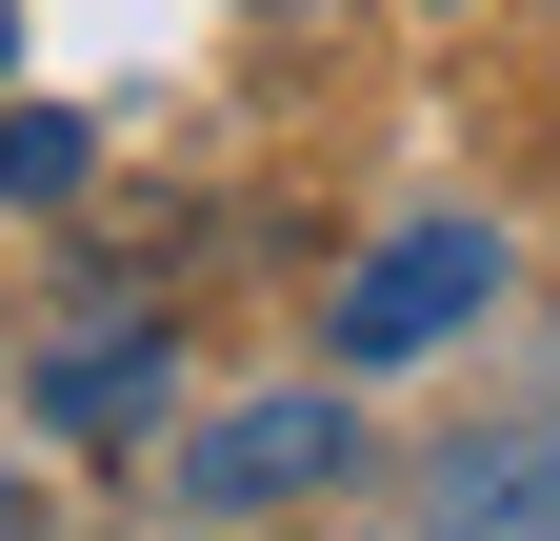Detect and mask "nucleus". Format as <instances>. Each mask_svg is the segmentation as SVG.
<instances>
[{
    "instance_id": "3",
    "label": "nucleus",
    "mask_w": 560,
    "mask_h": 541,
    "mask_svg": "<svg viewBox=\"0 0 560 541\" xmlns=\"http://www.w3.org/2000/svg\"><path fill=\"white\" fill-rule=\"evenodd\" d=\"M420 541H560V441H460L420 482Z\"/></svg>"
},
{
    "instance_id": "2",
    "label": "nucleus",
    "mask_w": 560,
    "mask_h": 541,
    "mask_svg": "<svg viewBox=\"0 0 560 541\" xmlns=\"http://www.w3.org/2000/svg\"><path fill=\"white\" fill-rule=\"evenodd\" d=\"M320 482H361V401H340V381L221 401V422L180 441V502H221V521H260V502H320Z\"/></svg>"
},
{
    "instance_id": "6",
    "label": "nucleus",
    "mask_w": 560,
    "mask_h": 541,
    "mask_svg": "<svg viewBox=\"0 0 560 541\" xmlns=\"http://www.w3.org/2000/svg\"><path fill=\"white\" fill-rule=\"evenodd\" d=\"M0 60H21V0H0Z\"/></svg>"
},
{
    "instance_id": "1",
    "label": "nucleus",
    "mask_w": 560,
    "mask_h": 541,
    "mask_svg": "<svg viewBox=\"0 0 560 541\" xmlns=\"http://www.w3.org/2000/svg\"><path fill=\"white\" fill-rule=\"evenodd\" d=\"M460 321H501V221H400L361 281H340V381H400V361H441Z\"/></svg>"
},
{
    "instance_id": "7",
    "label": "nucleus",
    "mask_w": 560,
    "mask_h": 541,
    "mask_svg": "<svg viewBox=\"0 0 560 541\" xmlns=\"http://www.w3.org/2000/svg\"><path fill=\"white\" fill-rule=\"evenodd\" d=\"M0 541H21V482H0Z\"/></svg>"
},
{
    "instance_id": "5",
    "label": "nucleus",
    "mask_w": 560,
    "mask_h": 541,
    "mask_svg": "<svg viewBox=\"0 0 560 541\" xmlns=\"http://www.w3.org/2000/svg\"><path fill=\"white\" fill-rule=\"evenodd\" d=\"M81 120H60V101H0V200H81Z\"/></svg>"
},
{
    "instance_id": "4",
    "label": "nucleus",
    "mask_w": 560,
    "mask_h": 541,
    "mask_svg": "<svg viewBox=\"0 0 560 541\" xmlns=\"http://www.w3.org/2000/svg\"><path fill=\"white\" fill-rule=\"evenodd\" d=\"M161 401V321H120V301H81L40 342V422H140Z\"/></svg>"
}]
</instances>
